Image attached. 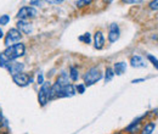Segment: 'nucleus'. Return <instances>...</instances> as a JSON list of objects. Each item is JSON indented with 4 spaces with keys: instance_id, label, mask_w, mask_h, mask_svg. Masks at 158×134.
I'll list each match as a JSON object with an SVG mask.
<instances>
[{
    "instance_id": "nucleus-3",
    "label": "nucleus",
    "mask_w": 158,
    "mask_h": 134,
    "mask_svg": "<svg viewBox=\"0 0 158 134\" xmlns=\"http://www.w3.org/2000/svg\"><path fill=\"white\" fill-rule=\"evenodd\" d=\"M21 38H22V33H21L17 28L9 29L7 33H6V36H5V45H6V48L12 46L15 44H19Z\"/></svg>"
},
{
    "instance_id": "nucleus-21",
    "label": "nucleus",
    "mask_w": 158,
    "mask_h": 134,
    "mask_svg": "<svg viewBox=\"0 0 158 134\" xmlns=\"http://www.w3.org/2000/svg\"><path fill=\"white\" fill-rule=\"evenodd\" d=\"M10 22V16L9 15H1L0 16V24L1 26H6Z\"/></svg>"
},
{
    "instance_id": "nucleus-30",
    "label": "nucleus",
    "mask_w": 158,
    "mask_h": 134,
    "mask_svg": "<svg viewBox=\"0 0 158 134\" xmlns=\"http://www.w3.org/2000/svg\"><path fill=\"white\" fill-rule=\"evenodd\" d=\"M2 37H4V32H2V29L0 28V39L2 38Z\"/></svg>"
},
{
    "instance_id": "nucleus-15",
    "label": "nucleus",
    "mask_w": 158,
    "mask_h": 134,
    "mask_svg": "<svg viewBox=\"0 0 158 134\" xmlns=\"http://www.w3.org/2000/svg\"><path fill=\"white\" fill-rule=\"evenodd\" d=\"M155 128H156V123H155V122H150V123H147V124L142 128L141 134H152V132L155 131Z\"/></svg>"
},
{
    "instance_id": "nucleus-14",
    "label": "nucleus",
    "mask_w": 158,
    "mask_h": 134,
    "mask_svg": "<svg viewBox=\"0 0 158 134\" xmlns=\"http://www.w3.org/2000/svg\"><path fill=\"white\" fill-rule=\"evenodd\" d=\"M56 84L60 85V87H64V85L69 84V80H68V73L62 72V73L57 77V79H56Z\"/></svg>"
},
{
    "instance_id": "nucleus-17",
    "label": "nucleus",
    "mask_w": 158,
    "mask_h": 134,
    "mask_svg": "<svg viewBox=\"0 0 158 134\" xmlns=\"http://www.w3.org/2000/svg\"><path fill=\"white\" fill-rule=\"evenodd\" d=\"M113 77H114V71H113V68L107 67V68H106V72H105V82H106V83L111 82V80L113 79Z\"/></svg>"
},
{
    "instance_id": "nucleus-12",
    "label": "nucleus",
    "mask_w": 158,
    "mask_h": 134,
    "mask_svg": "<svg viewBox=\"0 0 158 134\" xmlns=\"http://www.w3.org/2000/svg\"><path fill=\"white\" fill-rule=\"evenodd\" d=\"M130 65L133 67H136V68H140V67H146V62L145 60L141 58L140 55H134L130 58Z\"/></svg>"
},
{
    "instance_id": "nucleus-25",
    "label": "nucleus",
    "mask_w": 158,
    "mask_h": 134,
    "mask_svg": "<svg viewBox=\"0 0 158 134\" xmlns=\"http://www.w3.org/2000/svg\"><path fill=\"white\" fill-rule=\"evenodd\" d=\"M76 4H77L78 7H83V6H85V5H90L91 1H86V0H85V1H77Z\"/></svg>"
},
{
    "instance_id": "nucleus-31",
    "label": "nucleus",
    "mask_w": 158,
    "mask_h": 134,
    "mask_svg": "<svg viewBox=\"0 0 158 134\" xmlns=\"http://www.w3.org/2000/svg\"><path fill=\"white\" fill-rule=\"evenodd\" d=\"M113 134H122V133H119V132H116V133H113Z\"/></svg>"
},
{
    "instance_id": "nucleus-8",
    "label": "nucleus",
    "mask_w": 158,
    "mask_h": 134,
    "mask_svg": "<svg viewBox=\"0 0 158 134\" xmlns=\"http://www.w3.org/2000/svg\"><path fill=\"white\" fill-rule=\"evenodd\" d=\"M6 70L9 71V73H10L11 76H16V75L23 72V70H24V63H23V62H19V61H12V62L9 65V67H7Z\"/></svg>"
},
{
    "instance_id": "nucleus-28",
    "label": "nucleus",
    "mask_w": 158,
    "mask_h": 134,
    "mask_svg": "<svg viewBox=\"0 0 158 134\" xmlns=\"http://www.w3.org/2000/svg\"><path fill=\"white\" fill-rule=\"evenodd\" d=\"M143 80H145L143 78H140V79H134L131 83H139V82H143Z\"/></svg>"
},
{
    "instance_id": "nucleus-2",
    "label": "nucleus",
    "mask_w": 158,
    "mask_h": 134,
    "mask_svg": "<svg viewBox=\"0 0 158 134\" xmlns=\"http://www.w3.org/2000/svg\"><path fill=\"white\" fill-rule=\"evenodd\" d=\"M102 78V73L100 71L99 67H91L90 70L86 71V73L84 75V85L89 87L93 85L95 83H98L100 79Z\"/></svg>"
},
{
    "instance_id": "nucleus-9",
    "label": "nucleus",
    "mask_w": 158,
    "mask_h": 134,
    "mask_svg": "<svg viewBox=\"0 0 158 134\" xmlns=\"http://www.w3.org/2000/svg\"><path fill=\"white\" fill-rule=\"evenodd\" d=\"M17 29L20 31L21 33H24V34H31L33 32V26L31 22L28 21H22L19 19L17 21Z\"/></svg>"
},
{
    "instance_id": "nucleus-1",
    "label": "nucleus",
    "mask_w": 158,
    "mask_h": 134,
    "mask_svg": "<svg viewBox=\"0 0 158 134\" xmlns=\"http://www.w3.org/2000/svg\"><path fill=\"white\" fill-rule=\"evenodd\" d=\"M24 53H26V46H24V44H22V43L15 44V45H12V46H9V48H6V49L2 51V54L9 58L10 61H15L16 58L23 56Z\"/></svg>"
},
{
    "instance_id": "nucleus-18",
    "label": "nucleus",
    "mask_w": 158,
    "mask_h": 134,
    "mask_svg": "<svg viewBox=\"0 0 158 134\" xmlns=\"http://www.w3.org/2000/svg\"><path fill=\"white\" fill-rule=\"evenodd\" d=\"M141 119H142V117H140V118H138L136 121H134V122L127 128V131H128L129 133H135V132L138 131V126L140 124V121H141Z\"/></svg>"
},
{
    "instance_id": "nucleus-10",
    "label": "nucleus",
    "mask_w": 158,
    "mask_h": 134,
    "mask_svg": "<svg viewBox=\"0 0 158 134\" xmlns=\"http://www.w3.org/2000/svg\"><path fill=\"white\" fill-rule=\"evenodd\" d=\"M119 39V27L117 23H112L110 26V32H108V40L111 43H114Z\"/></svg>"
},
{
    "instance_id": "nucleus-22",
    "label": "nucleus",
    "mask_w": 158,
    "mask_h": 134,
    "mask_svg": "<svg viewBox=\"0 0 158 134\" xmlns=\"http://www.w3.org/2000/svg\"><path fill=\"white\" fill-rule=\"evenodd\" d=\"M147 58H148V60L152 62V65H153V66H155V67L158 70V58H156L153 55H147Z\"/></svg>"
},
{
    "instance_id": "nucleus-29",
    "label": "nucleus",
    "mask_w": 158,
    "mask_h": 134,
    "mask_svg": "<svg viewBox=\"0 0 158 134\" xmlns=\"http://www.w3.org/2000/svg\"><path fill=\"white\" fill-rule=\"evenodd\" d=\"M2 121H4V118H2V112H1V109H0V124H1Z\"/></svg>"
},
{
    "instance_id": "nucleus-4",
    "label": "nucleus",
    "mask_w": 158,
    "mask_h": 134,
    "mask_svg": "<svg viewBox=\"0 0 158 134\" xmlns=\"http://www.w3.org/2000/svg\"><path fill=\"white\" fill-rule=\"evenodd\" d=\"M37 15H38V11L33 6H23L17 12V19H22V21H27V19L37 17Z\"/></svg>"
},
{
    "instance_id": "nucleus-20",
    "label": "nucleus",
    "mask_w": 158,
    "mask_h": 134,
    "mask_svg": "<svg viewBox=\"0 0 158 134\" xmlns=\"http://www.w3.org/2000/svg\"><path fill=\"white\" fill-rule=\"evenodd\" d=\"M79 40H80V41H84L85 44H89V43L91 41V36H90V33H85L84 36L79 37Z\"/></svg>"
},
{
    "instance_id": "nucleus-6",
    "label": "nucleus",
    "mask_w": 158,
    "mask_h": 134,
    "mask_svg": "<svg viewBox=\"0 0 158 134\" xmlns=\"http://www.w3.org/2000/svg\"><path fill=\"white\" fill-rule=\"evenodd\" d=\"M12 80L20 87H27L31 83H33V77L28 73L22 72V73H19L16 76H12Z\"/></svg>"
},
{
    "instance_id": "nucleus-26",
    "label": "nucleus",
    "mask_w": 158,
    "mask_h": 134,
    "mask_svg": "<svg viewBox=\"0 0 158 134\" xmlns=\"http://www.w3.org/2000/svg\"><path fill=\"white\" fill-rule=\"evenodd\" d=\"M37 80H38V84L43 85V84H44V76H43L41 73H39V75H38V78H37Z\"/></svg>"
},
{
    "instance_id": "nucleus-23",
    "label": "nucleus",
    "mask_w": 158,
    "mask_h": 134,
    "mask_svg": "<svg viewBox=\"0 0 158 134\" xmlns=\"http://www.w3.org/2000/svg\"><path fill=\"white\" fill-rule=\"evenodd\" d=\"M76 92H78L79 94L85 93V85H84V84H78L77 88H76Z\"/></svg>"
},
{
    "instance_id": "nucleus-27",
    "label": "nucleus",
    "mask_w": 158,
    "mask_h": 134,
    "mask_svg": "<svg viewBox=\"0 0 158 134\" xmlns=\"http://www.w3.org/2000/svg\"><path fill=\"white\" fill-rule=\"evenodd\" d=\"M29 4H31V5H35V6H38V5H40L41 2H40V1H31Z\"/></svg>"
},
{
    "instance_id": "nucleus-7",
    "label": "nucleus",
    "mask_w": 158,
    "mask_h": 134,
    "mask_svg": "<svg viewBox=\"0 0 158 134\" xmlns=\"http://www.w3.org/2000/svg\"><path fill=\"white\" fill-rule=\"evenodd\" d=\"M73 95H76V87L69 83V84L60 88L57 97H71Z\"/></svg>"
},
{
    "instance_id": "nucleus-5",
    "label": "nucleus",
    "mask_w": 158,
    "mask_h": 134,
    "mask_svg": "<svg viewBox=\"0 0 158 134\" xmlns=\"http://www.w3.org/2000/svg\"><path fill=\"white\" fill-rule=\"evenodd\" d=\"M51 88V83L50 82H45L41 88H40L39 93H38V101L41 106H45L49 101V92Z\"/></svg>"
},
{
    "instance_id": "nucleus-16",
    "label": "nucleus",
    "mask_w": 158,
    "mask_h": 134,
    "mask_svg": "<svg viewBox=\"0 0 158 134\" xmlns=\"http://www.w3.org/2000/svg\"><path fill=\"white\" fill-rule=\"evenodd\" d=\"M69 78L73 80V82H77L79 79V72H78V68L74 67V66H71L69 68V73H68Z\"/></svg>"
},
{
    "instance_id": "nucleus-13",
    "label": "nucleus",
    "mask_w": 158,
    "mask_h": 134,
    "mask_svg": "<svg viewBox=\"0 0 158 134\" xmlns=\"http://www.w3.org/2000/svg\"><path fill=\"white\" fill-rule=\"evenodd\" d=\"M113 71H114V75L122 76V75L127 71V63H125V62H116Z\"/></svg>"
},
{
    "instance_id": "nucleus-19",
    "label": "nucleus",
    "mask_w": 158,
    "mask_h": 134,
    "mask_svg": "<svg viewBox=\"0 0 158 134\" xmlns=\"http://www.w3.org/2000/svg\"><path fill=\"white\" fill-rule=\"evenodd\" d=\"M11 62H12V61H10V60L6 58L2 53L0 54V67H2V68H7L9 65H10Z\"/></svg>"
},
{
    "instance_id": "nucleus-24",
    "label": "nucleus",
    "mask_w": 158,
    "mask_h": 134,
    "mask_svg": "<svg viewBox=\"0 0 158 134\" xmlns=\"http://www.w3.org/2000/svg\"><path fill=\"white\" fill-rule=\"evenodd\" d=\"M148 6H150L151 10H158V0H156V1H151Z\"/></svg>"
},
{
    "instance_id": "nucleus-11",
    "label": "nucleus",
    "mask_w": 158,
    "mask_h": 134,
    "mask_svg": "<svg viewBox=\"0 0 158 134\" xmlns=\"http://www.w3.org/2000/svg\"><path fill=\"white\" fill-rule=\"evenodd\" d=\"M94 43H95V45H94L95 49L101 50L103 48V45H105V37H103V33L101 31H98L95 33V36H94Z\"/></svg>"
}]
</instances>
